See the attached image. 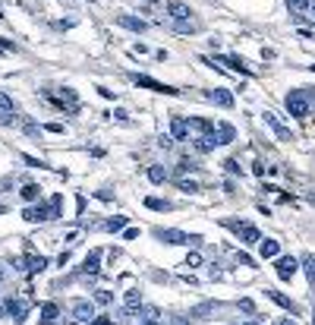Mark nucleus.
Listing matches in <instances>:
<instances>
[{
  "instance_id": "nucleus-2",
  "label": "nucleus",
  "mask_w": 315,
  "mask_h": 325,
  "mask_svg": "<svg viewBox=\"0 0 315 325\" xmlns=\"http://www.w3.org/2000/svg\"><path fill=\"white\" fill-rule=\"evenodd\" d=\"M284 104H287L290 117H296V120H306L309 117V92H306V88H293Z\"/></svg>"
},
{
  "instance_id": "nucleus-1",
  "label": "nucleus",
  "mask_w": 315,
  "mask_h": 325,
  "mask_svg": "<svg viewBox=\"0 0 315 325\" xmlns=\"http://www.w3.org/2000/svg\"><path fill=\"white\" fill-rule=\"evenodd\" d=\"M60 215H63V196H51L47 205H29V208L22 212V218L32 221V224H44V221L60 218Z\"/></svg>"
},
{
  "instance_id": "nucleus-24",
  "label": "nucleus",
  "mask_w": 315,
  "mask_h": 325,
  "mask_svg": "<svg viewBox=\"0 0 315 325\" xmlns=\"http://www.w3.org/2000/svg\"><path fill=\"white\" fill-rule=\"evenodd\" d=\"M19 196H22L26 202H35V199L41 196V187H38V183H26V187L19 190Z\"/></svg>"
},
{
  "instance_id": "nucleus-43",
  "label": "nucleus",
  "mask_w": 315,
  "mask_h": 325,
  "mask_svg": "<svg viewBox=\"0 0 315 325\" xmlns=\"http://www.w3.org/2000/svg\"><path fill=\"white\" fill-rule=\"evenodd\" d=\"M26 133H29V136H38L41 130H38V126H35V123H26Z\"/></svg>"
},
{
  "instance_id": "nucleus-34",
  "label": "nucleus",
  "mask_w": 315,
  "mask_h": 325,
  "mask_svg": "<svg viewBox=\"0 0 315 325\" xmlns=\"http://www.w3.org/2000/svg\"><path fill=\"white\" fill-rule=\"evenodd\" d=\"M139 303H142V294H139V291H126V306H129V310L139 306Z\"/></svg>"
},
{
  "instance_id": "nucleus-13",
  "label": "nucleus",
  "mask_w": 315,
  "mask_h": 325,
  "mask_svg": "<svg viewBox=\"0 0 315 325\" xmlns=\"http://www.w3.org/2000/svg\"><path fill=\"white\" fill-rule=\"evenodd\" d=\"M205 98H208V101H214V104H221V107H227V111L233 107V95L227 92V88H208Z\"/></svg>"
},
{
  "instance_id": "nucleus-3",
  "label": "nucleus",
  "mask_w": 315,
  "mask_h": 325,
  "mask_svg": "<svg viewBox=\"0 0 315 325\" xmlns=\"http://www.w3.org/2000/svg\"><path fill=\"white\" fill-rule=\"evenodd\" d=\"M155 237L161 240V243H202V237L199 234H186V230H177V227H155Z\"/></svg>"
},
{
  "instance_id": "nucleus-14",
  "label": "nucleus",
  "mask_w": 315,
  "mask_h": 325,
  "mask_svg": "<svg viewBox=\"0 0 315 325\" xmlns=\"http://www.w3.org/2000/svg\"><path fill=\"white\" fill-rule=\"evenodd\" d=\"M214 139H217V146H230V142L236 139V130L230 123H217L214 126Z\"/></svg>"
},
{
  "instance_id": "nucleus-41",
  "label": "nucleus",
  "mask_w": 315,
  "mask_h": 325,
  "mask_svg": "<svg viewBox=\"0 0 315 325\" xmlns=\"http://www.w3.org/2000/svg\"><path fill=\"white\" fill-rule=\"evenodd\" d=\"M136 237H139L136 227H126V230H123V240H136Z\"/></svg>"
},
{
  "instance_id": "nucleus-45",
  "label": "nucleus",
  "mask_w": 315,
  "mask_h": 325,
  "mask_svg": "<svg viewBox=\"0 0 315 325\" xmlns=\"http://www.w3.org/2000/svg\"><path fill=\"white\" fill-rule=\"evenodd\" d=\"M0 48H13V44H10V41H7V38H0Z\"/></svg>"
},
{
  "instance_id": "nucleus-18",
  "label": "nucleus",
  "mask_w": 315,
  "mask_h": 325,
  "mask_svg": "<svg viewBox=\"0 0 315 325\" xmlns=\"http://www.w3.org/2000/svg\"><path fill=\"white\" fill-rule=\"evenodd\" d=\"M221 63H227L230 69H233V73H243V76H252V69L243 63V57H230V54H227V57H217Z\"/></svg>"
},
{
  "instance_id": "nucleus-49",
  "label": "nucleus",
  "mask_w": 315,
  "mask_h": 325,
  "mask_svg": "<svg viewBox=\"0 0 315 325\" xmlns=\"http://www.w3.org/2000/svg\"><path fill=\"white\" fill-rule=\"evenodd\" d=\"M309 10H312V16H315V0H312V7H309Z\"/></svg>"
},
{
  "instance_id": "nucleus-44",
  "label": "nucleus",
  "mask_w": 315,
  "mask_h": 325,
  "mask_svg": "<svg viewBox=\"0 0 315 325\" xmlns=\"http://www.w3.org/2000/svg\"><path fill=\"white\" fill-rule=\"evenodd\" d=\"M114 117H117L120 123H129V117H126V111H114Z\"/></svg>"
},
{
  "instance_id": "nucleus-47",
  "label": "nucleus",
  "mask_w": 315,
  "mask_h": 325,
  "mask_svg": "<svg viewBox=\"0 0 315 325\" xmlns=\"http://www.w3.org/2000/svg\"><path fill=\"white\" fill-rule=\"evenodd\" d=\"M243 325H262V322H258V319H252V322H243Z\"/></svg>"
},
{
  "instance_id": "nucleus-31",
  "label": "nucleus",
  "mask_w": 315,
  "mask_h": 325,
  "mask_svg": "<svg viewBox=\"0 0 315 325\" xmlns=\"http://www.w3.org/2000/svg\"><path fill=\"white\" fill-rule=\"evenodd\" d=\"M303 265H306V275H309V284L315 287V256H306V259H303Z\"/></svg>"
},
{
  "instance_id": "nucleus-9",
  "label": "nucleus",
  "mask_w": 315,
  "mask_h": 325,
  "mask_svg": "<svg viewBox=\"0 0 315 325\" xmlns=\"http://www.w3.org/2000/svg\"><path fill=\"white\" fill-rule=\"evenodd\" d=\"M164 10H167V16H171L174 22H189V19H192V10L183 4V0H171Z\"/></svg>"
},
{
  "instance_id": "nucleus-36",
  "label": "nucleus",
  "mask_w": 315,
  "mask_h": 325,
  "mask_svg": "<svg viewBox=\"0 0 315 325\" xmlns=\"http://www.w3.org/2000/svg\"><path fill=\"white\" fill-rule=\"evenodd\" d=\"M95 303L107 306V303H110V291H95Z\"/></svg>"
},
{
  "instance_id": "nucleus-50",
  "label": "nucleus",
  "mask_w": 315,
  "mask_h": 325,
  "mask_svg": "<svg viewBox=\"0 0 315 325\" xmlns=\"http://www.w3.org/2000/svg\"><path fill=\"white\" fill-rule=\"evenodd\" d=\"M0 281H4V265H0Z\"/></svg>"
},
{
  "instance_id": "nucleus-20",
  "label": "nucleus",
  "mask_w": 315,
  "mask_h": 325,
  "mask_svg": "<svg viewBox=\"0 0 315 325\" xmlns=\"http://www.w3.org/2000/svg\"><path fill=\"white\" fill-rule=\"evenodd\" d=\"M171 133H174V139H186V136H189V120L174 117V120H171Z\"/></svg>"
},
{
  "instance_id": "nucleus-40",
  "label": "nucleus",
  "mask_w": 315,
  "mask_h": 325,
  "mask_svg": "<svg viewBox=\"0 0 315 325\" xmlns=\"http://www.w3.org/2000/svg\"><path fill=\"white\" fill-rule=\"evenodd\" d=\"M91 325H114V319H110V316H98V319H91Z\"/></svg>"
},
{
  "instance_id": "nucleus-26",
  "label": "nucleus",
  "mask_w": 315,
  "mask_h": 325,
  "mask_svg": "<svg viewBox=\"0 0 315 325\" xmlns=\"http://www.w3.org/2000/svg\"><path fill=\"white\" fill-rule=\"evenodd\" d=\"M148 180H152V183H164V180H167V171H164L161 165H152L148 168Z\"/></svg>"
},
{
  "instance_id": "nucleus-35",
  "label": "nucleus",
  "mask_w": 315,
  "mask_h": 325,
  "mask_svg": "<svg viewBox=\"0 0 315 325\" xmlns=\"http://www.w3.org/2000/svg\"><path fill=\"white\" fill-rule=\"evenodd\" d=\"M180 190H186V193H199V183H196V180H180Z\"/></svg>"
},
{
  "instance_id": "nucleus-10",
  "label": "nucleus",
  "mask_w": 315,
  "mask_h": 325,
  "mask_svg": "<svg viewBox=\"0 0 315 325\" xmlns=\"http://www.w3.org/2000/svg\"><path fill=\"white\" fill-rule=\"evenodd\" d=\"M117 26H123V29H129V32H136V35H142V32L148 29L145 19H136V16H129V13H120V16H117Z\"/></svg>"
},
{
  "instance_id": "nucleus-38",
  "label": "nucleus",
  "mask_w": 315,
  "mask_h": 325,
  "mask_svg": "<svg viewBox=\"0 0 315 325\" xmlns=\"http://www.w3.org/2000/svg\"><path fill=\"white\" fill-rule=\"evenodd\" d=\"M239 310H243V313H255V303L249 297H243V300H239Z\"/></svg>"
},
{
  "instance_id": "nucleus-6",
  "label": "nucleus",
  "mask_w": 315,
  "mask_h": 325,
  "mask_svg": "<svg viewBox=\"0 0 315 325\" xmlns=\"http://www.w3.org/2000/svg\"><path fill=\"white\" fill-rule=\"evenodd\" d=\"M133 82L136 85H142V88H152V92H158V95H180V88H174V85H164V82H158V79H152V76H133Z\"/></svg>"
},
{
  "instance_id": "nucleus-5",
  "label": "nucleus",
  "mask_w": 315,
  "mask_h": 325,
  "mask_svg": "<svg viewBox=\"0 0 315 325\" xmlns=\"http://www.w3.org/2000/svg\"><path fill=\"white\" fill-rule=\"evenodd\" d=\"M227 227L236 234V237L239 240H243V243H262V234H258V227H252V224H236V221H227Z\"/></svg>"
},
{
  "instance_id": "nucleus-7",
  "label": "nucleus",
  "mask_w": 315,
  "mask_h": 325,
  "mask_svg": "<svg viewBox=\"0 0 315 325\" xmlns=\"http://www.w3.org/2000/svg\"><path fill=\"white\" fill-rule=\"evenodd\" d=\"M296 268H300V262H296L293 256H277L274 259V272H277V278H281V281H290L296 275Z\"/></svg>"
},
{
  "instance_id": "nucleus-42",
  "label": "nucleus",
  "mask_w": 315,
  "mask_h": 325,
  "mask_svg": "<svg viewBox=\"0 0 315 325\" xmlns=\"http://www.w3.org/2000/svg\"><path fill=\"white\" fill-rule=\"evenodd\" d=\"M44 130H51V133H63V123H47Z\"/></svg>"
},
{
  "instance_id": "nucleus-15",
  "label": "nucleus",
  "mask_w": 315,
  "mask_h": 325,
  "mask_svg": "<svg viewBox=\"0 0 315 325\" xmlns=\"http://www.w3.org/2000/svg\"><path fill=\"white\" fill-rule=\"evenodd\" d=\"M265 123H268V126H271V130H274V136H277V139H293V133H290V130H287V126H284L281 120H277V117H274L271 111H265Z\"/></svg>"
},
{
  "instance_id": "nucleus-4",
  "label": "nucleus",
  "mask_w": 315,
  "mask_h": 325,
  "mask_svg": "<svg viewBox=\"0 0 315 325\" xmlns=\"http://www.w3.org/2000/svg\"><path fill=\"white\" fill-rule=\"evenodd\" d=\"M44 98H47L54 107H60V111H69V114H76V111H79V98H76V92H72V88H63V95H54L51 88H47Z\"/></svg>"
},
{
  "instance_id": "nucleus-37",
  "label": "nucleus",
  "mask_w": 315,
  "mask_h": 325,
  "mask_svg": "<svg viewBox=\"0 0 315 325\" xmlns=\"http://www.w3.org/2000/svg\"><path fill=\"white\" fill-rule=\"evenodd\" d=\"M22 161H26L29 168H44V161H38V158H35V155H22Z\"/></svg>"
},
{
  "instance_id": "nucleus-22",
  "label": "nucleus",
  "mask_w": 315,
  "mask_h": 325,
  "mask_svg": "<svg viewBox=\"0 0 315 325\" xmlns=\"http://www.w3.org/2000/svg\"><path fill=\"white\" fill-rule=\"evenodd\" d=\"M57 319H60V306H57V303H44V306H41V322H44V325H54Z\"/></svg>"
},
{
  "instance_id": "nucleus-32",
  "label": "nucleus",
  "mask_w": 315,
  "mask_h": 325,
  "mask_svg": "<svg viewBox=\"0 0 315 325\" xmlns=\"http://www.w3.org/2000/svg\"><path fill=\"white\" fill-rule=\"evenodd\" d=\"M224 171H227V174H239V177H243V168H239V161H236V158H227V161H224Z\"/></svg>"
},
{
  "instance_id": "nucleus-33",
  "label": "nucleus",
  "mask_w": 315,
  "mask_h": 325,
  "mask_svg": "<svg viewBox=\"0 0 315 325\" xmlns=\"http://www.w3.org/2000/svg\"><path fill=\"white\" fill-rule=\"evenodd\" d=\"M0 111H16V101L7 92H0Z\"/></svg>"
},
{
  "instance_id": "nucleus-16",
  "label": "nucleus",
  "mask_w": 315,
  "mask_h": 325,
  "mask_svg": "<svg viewBox=\"0 0 315 325\" xmlns=\"http://www.w3.org/2000/svg\"><path fill=\"white\" fill-rule=\"evenodd\" d=\"M265 294H268V297H271V300H274L277 306H284V310H287L290 316H300V306H296V303H293L290 297H284V294H277V291H265Z\"/></svg>"
},
{
  "instance_id": "nucleus-46",
  "label": "nucleus",
  "mask_w": 315,
  "mask_h": 325,
  "mask_svg": "<svg viewBox=\"0 0 315 325\" xmlns=\"http://www.w3.org/2000/svg\"><path fill=\"white\" fill-rule=\"evenodd\" d=\"M142 325H161V322H155V319H145V322H142Z\"/></svg>"
},
{
  "instance_id": "nucleus-25",
  "label": "nucleus",
  "mask_w": 315,
  "mask_h": 325,
  "mask_svg": "<svg viewBox=\"0 0 315 325\" xmlns=\"http://www.w3.org/2000/svg\"><path fill=\"white\" fill-rule=\"evenodd\" d=\"M214 146H217L214 133H211V136H199V139H196V152H211Z\"/></svg>"
},
{
  "instance_id": "nucleus-8",
  "label": "nucleus",
  "mask_w": 315,
  "mask_h": 325,
  "mask_svg": "<svg viewBox=\"0 0 315 325\" xmlns=\"http://www.w3.org/2000/svg\"><path fill=\"white\" fill-rule=\"evenodd\" d=\"M47 268V259L44 256H29V259H16V272H32V275H38Z\"/></svg>"
},
{
  "instance_id": "nucleus-17",
  "label": "nucleus",
  "mask_w": 315,
  "mask_h": 325,
  "mask_svg": "<svg viewBox=\"0 0 315 325\" xmlns=\"http://www.w3.org/2000/svg\"><path fill=\"white\" fill-rule=\"evenodd\" d=\"M98 262H101V249H91L85 256V262H82V272L85 275H98V268H101Z\"/></svg>"
},
{
  "instance_id": "nucleus-39",
  "label": "nucleus",
  "mask_w": 315,
  "mask_h": 325,
  "mask_svg": "<svg viewBox=\"0 0 315 325\" xmlns=\"http://www.w3.org/2000/svg\"><path fill=\"white\" fill-rule=\"evenodd\" d=\"M186 265H189V268H199V265H202V256H199V252H192V256H186Z\"/></svg>"
},
{
  "instance_id": "nucleus-21",
  "label": "nucleus",
  "mask_w": 315,
  "mask_h": 325,
  "mask_svg": "<svg viewBox=\"0 0 315 325\" xmlns=\"http://www.w3.org/2000/svg\"><path fill=\"white\" fill-rule=\"evenodd\" d=\"M258 252H262V259H277V256H281V243H277V240H262Z\"/></svg>"
},
{
  "instance_id": "nucleus-48",
  "label": "nucleus",
  "mask_w": 315,
  "mask_h": 325,
  "mask_svg": "<svg viewBox=\"0 0 315 325\" xmlns=\"http://www.w3.org/2000/svg\"><path fill=\"white\" fill-rule=\"evenodd\" d=\"M281 325H296V322H290V319H284V322H281Z\"/></svg>"
},
{
  "instance_id": "nucleus-27",
  "label": "nucleus",
  "mask_w": 315,
  "mask_h": 325,
  "mask_svg": "<svg viewBox=\"0 0 315 325\" xmlns=\"http://www.w3.org/2000/svg\"><path fill=\"white\" fill-rule=\"evenodd\" d=\"M104 227L107 230H126V215H114V218H107Z\"/></svg>"
},
{
  "instance_id": "nucleus-29",
  "label": "nucleus",
  "mask_w": 315,
  "mask_h": 325,
  "mask_svg": "<svg viewBox=\"0 0 315 325\" xmlns=\"http://www.w3.org/2000/svg\"><path fill=\"white\" fill-rule=\"evenodd\" d=\"M196 171H199V165H196V161H189V158H183L180 165H177V174H196Z\"/></svg>"
},
{
  "instance_id": "nucleus-28",
  "label": "nucleus",
  "mask_w": 315,
  "mask_h": 325,
  "mask_svg": "<svg viewBox=\"0 0 315 325\" xmlns=\"http://www.w3.org/2000/svg\"><path fill=\"white\" fill-rule=\"evenodd\" d=\"M284 4H287L290 13H306V10L312 7V0H284Z\"/></svg>"
},
{
  "instance_id": "nucleus-11",
  "label": "nucleus",
  "mask_w": 315,
  "mask_h": 325,
  "mask_svg": "<svg viewBox=\"0 0 315 325\" xmlns=\"http://www.w3.org/2000/svg\"><path fill=\"white\" fill-rule=\"evenodd\" d=\"M72 316H76L79 322H91L95 319V306H91L88 300H72Z\"/></svg>"
},
{
  "instance_id": "nucleus-30",
  "label": "nucleus",
  "mask_w": 315,
  "mask_h": 325,
  "mask_svg": "<svg viewBox=\"0 0 315 325\" xmlns=\"http://www.w3.org/2000/svg\"><path fill=\"white\" fill-rule=\"evenodd\" d=\"M208 313H214V303H202V306H196V310H192L196 319H208Z\"/></svg>"
},
{
  "instance_id": "nucleus-19",
  "label": "nucleus",
  "mask_w": 315,
  "mask_h": 325,
  "mask_svg": "<svg viewBox=\"0 0 315 325\" xmlns=\"http://www.w3.org/2000/svg\"><path fill=\"white\" fill-rule=\"evenodd\" d=\"M189 130H196V133H202V136H211V133H214V123L205 120V117H189Z\"/></svg>"
},
{
  "instance_id": "nucleus-12",
  "label": "nucleus",
  "mask_w": 315,
  "mask_h": 325,
  "mask_svg": "<svg viewBox=\"0 0 315 325\" xmlns=\"http://www.w3.org/2000/svg\"><path fill=\"white\" fill-rule=\"evenodd\" d=\"M4 310L13 316L16 325H22V322H26V313H29V306H26L22 300H7V303H4Z\"/></svg>"
},
{
  "instance_id": "nucleus-51",
  "label": "nucleus",
  "mask_w": 315,
  "mask_h": 325,
  "mask_svg": "<svg viewBox=\"0 0 315 325\" xmlns=\"http://www.w3.org/2000/svg\"><path fill=\"white\" fill-rule=\"evenodd\" d=\"M0 19H4V13H0Z\"/></svg>"
},
{
  "instance_id": "nucleus-23",
  "label": "nucleus",
  "mask_w": 315,
  "mask_h": 325,
  "mask_svg": "<svg viewBox=\"0 0 315 325\" xmlns=\"http://www.w3.org/2000/svg\"><path fill=\"white\" fill-rule=\"evenodd\" d=\"M145 205L152 208V212H171V208H174L167 199H158V196H148V199H145Z\"/></svg>"
}]
</instances>
